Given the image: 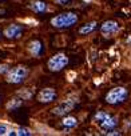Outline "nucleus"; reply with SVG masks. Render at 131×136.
Instances as JSON below:
<instances>
[{
  "mask_svg": "<svg viewBox=\"0 0 131 136\" xmlns=\"http://www.w3.org/2000/svg\"><path fill=\"white\" fill-rule=\"evenodd\" d=\"M78 22V15L74 12H63L51 19V26L55 28H68Z\"/></svg>",
  "mask_w": 131,
  "mask_h": 136,
  "instance_id": "nucleus-1",
  "label": "nucleus"
},
{
  "mask_svg": "<svg viewBox=\"0 0 131 136\" xmlns=\"http://www.w3.org/2000/svg\"><path fill=\"white\" fill-rule=\"evenodd\" d=\"M94 122L99 123V125L103 128V129H113L114 127H116L118 124V119L115 118V116L110 115V113H107L104 111H99L95 113L94 116Z\"/></svg>",
  "mask_w": 131,
  "mask_h": 136,
  "instance_id": "nucleus-2",
  "label": "nucleus"
},
{
  "mask_svg": "<svg viewBox=\"0 0 131 136\" xmlns=\"http://www.w3.org/2000/svg\"><path fill=\"white\" fill-rule=\"evenodd\" d=\"M126 98H127V89L124 87H115L106 93L104 100H106V103L114 105V104L122 103Z\"/></svg>",
  "mask_w": 131,
  "mask_h": 136,
  "instance_id": "nucleus-3",
  "label": "nucleus"
},
{
  "mask_svg": "<svg viewBox=\"0 0 131 136\" xmlns=\"http://www.w3.org/2000/svg\"><path fill=\"white\" fill-rule=\"evenodd\" d=\"M28 75V69L24 66H17L12 69H8L7 72V82L12 84H19L21 82L26 80V77Z\"/></svg>",
  "mask_w": 131,
  "mask_h": 136,
  "instance_id": "nucleus-4",
  "label": "nucleus"
},
{
  "mask_svg": "<svg viewBox=\"0 0 131 136\" xmlns=\"http://www.w3.org/2000/svg\"><path fill=\"white\" fill-rule=\"evenodd\" d=\"M68 64V57L66 56L64 53H56L52 57H50V60L47 63V67L50 68V71L52 72H59L62 71L66 66Z\"/></svg>",
  "mask_w": 131,
  "mask_h": 136,
  "instance_id": "nucleus-5",
  "label": "nucleus"
},
{
  "mask_svg": "<svg viewBox=\"0 0 131 136\" xmlns=\"http://www.w3.org/2000/svg\"><path fill=\"white\" fill-rule=\"evenodd\" d=\"M56 99V92L54 88H44L38 93V100L40 103H51Z\"/></svg>",
  "mask_w": 131,
  "mask_h": 136,
  "instance_id": "nucleus-6",
  "label": "nucleus"
},
{
  "mask_svg": "<svg viewBox=\"0 0 131 136\" xmlns=\"http://www.w3.org/2000/svg\"><path fill=\"white\" fill-rule=\"evenodd\" d=\"M74 107H75V100H66L62 104H59L58 107H55L52 109V113H55L58 116H63L66 113H68L70 111H72Z\"/></svg>",
  "mask_w": 131,
  "mask_h": 136,
  "instance_id": "nucleus-7",
  "label": "nucleus"
},
{
  "mask_svg": "<svg viewBox=\"0 0 131 136\" xmlns=\"http://www.w3.org/2000/svg\"><path fill=\"white\" fill-rule=\"evenodd\" d=\"M21 32H23V27L19 24H10L6 29H4V36L8 39H17L20 37Z\"/></svg>",
  "mask_w": 131,
  "mask_h": 136,
  "instance_id": "nucleus-8",
  "label": "nucleus"
},
{
  "mask_svg": "<svg viewBox=\"0 0 131 136\" xmlns=\"http://www.w3.org/2000/svg\"><path fill=\"white\" fill-rule=\"evenodd\" d=\"M118 29H119V26H118V23L114 22V20H107V22H104V23L102 24V27H100V32H102L103 35H106V36L115 33Z\"/></svg>",
  "mask_w": 131,
  "mask_h": 136,
  "instance_id": "nucleus-9",
  "label": "nucleus"
},
{
  "mask_svg": "<svg viewBox=\"0 0 131 136\" xmlns=\"http://www.w3.org/2000/svg\"><path fill=\"white\" fill-rule=\"evenodd\" d=\"M30 8L36 13H43V12L47 11V3L41 2V0H34V2L30 4Z\"/></svg>",
  "mask_w": 131,
  "mask_h": 136,
  "instance_id": "nucleus-10",
  "label": "nucleus"
},
{
  "mask_svg": "<svg viewBox=\"0 0 131 136\" xmlns=\"http://www.w3.org/2000/svg\"><path fill=\"white\" fill-rule=\"evenodd\" d=\"M28 49L34 56H39L41 52V43L39 40H32L28 43Z\"/></svg>",
  "mask_w": 131,
  "mask_h": 136,
  "instance_id": "nucleus-11",
  "label": "nucleus"
},
{
  "mask_svg": "<svg viewBox=\"0 0 131 136\" xmlns=\"http://www.w3.org/2000/svg\"><path fill=\"white\" fill-rule=\"evenodd\" d=\"M95 28H96V22H90V23L84 24V26L79 29V33H80V35H87V33L92 32Z\"/></svg>",
  "mask_w": 131,
  "mask_h": 136,
  "instance_id": "nucleus-12",
  "label": "nucleus"
},
{
  "mask_svg": "<svg viewBox=\"0 0 131 136\" xmlns=\"http://www.w3.org/2000/svg\"><path fill=\"white\" fill-rule=\"evenodd\" d=\"M63 125L64 127H68V128H71V127H75L76 124H78V122H76V119L75 118H72V116H66V118L63 119Z\"/></svg>",
  "mask_w": 131,
  "mask_h": 136,
  "instance_id": "nucleus-13",
  "label": "nucleus"
},
{
  "mask_svg": "<svg viewBox=\"0 0 131 136\" xmlns=\"http://www.w3.org/2000/svg\"><path fill=\"white\" fill-rule=\"evenodd\" d=\"M20 105H21V100L20 99H13L7 104V108L8 109H15V108H19Z\"/></svg>",
  "mask_w": 131,
  "mask_h": 136,
  "instance_id": "nucleus-14",
  "label": "nucleus"
},
{
  "mask_svg": "<svg viewBox=\"0 0 131 136\" xmlns=\"http://www.w3.org/2000/svg\"><path fill=\"white\" fill-rule=\"evenodd\" d=\"M16 135H20V136H30L31 135V131L28 129V128H19L17 131H16Z\"/></svg>",
  "mask_w": 131,
  "mask_h": 136,
  "instance_id": "nucleus-15",
  "label": "nucleus"
},
{
  "mask_svg": "<svg viewBox=\"0 0 131 136\" xmlns=\"http://www.w3.org/2000/svg\"><path fill=\"white\" fill-rule=\"evenodd\" d=\"M8 72V67L6 64H0V73H6Z\"/></svg>",
  "mask_w": 131,
  "mask_h": 136,
  "instance_id": "nucleus-16",
  "label": "nucleus"
},
{
  "mask_svg": "<svg viewBox=\"0 0 131 136\" xmlns=\"http://www.w3.org/2000/svg\"><path fill=\"white\" fill-rule=\"evenodd\" d=\"M6 133H7L6 125H0V135H6Z\"/></svg>",
  "mask_w": 131,
  "mask_h": 136,
  "instance_id": "nucleus-17",
  "label": "nucleus"
},
{
  "mask_svg": "<svg viewBox=\"0 0 131 136\" xmlns=\"http://www.w3.org/2000/svg\"><path fill=\"white\" fill-rule=\"evenodd\" d=\"M55 2H56L58 4H64V3H67L68 0H55Z\"/></svg>",
  "mask_w": 131,
  "mask_h": 136,
  "instance_id": "nucleus-18",
  "label": "nucleus"
}]
</instances>
